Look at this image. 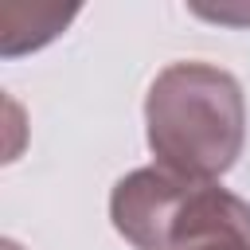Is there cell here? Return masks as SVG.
<instances>
[{"label":"cell","instance_id":"obj_1","mask_svg":"<svg viewBox=\"0 0 250 250\" xmlns=\"http://www.w3.org/2000/svg\"><path fill=\"white\" fill-rule=\"evenodd\" d=\"M145 137L160 168L215 184L234 168L246 141V98L215 62L164 66L145 98Z\"/></svg>","mask_w":250,"mask_h":250},{"label":"cell","instance_id":"obj_2","mask_svg":"<svg viewBox=\"0 0 250 250\" xmlns=\"http://www.w3.org/2000/svg\"><path fill=\"white\" fill-rule=\"evenodd\" d=\"M113 230L137 250H191L215 238H250V203L219 184L160 164L121 176L109 191Z\"/></svg>","mask_w":250,"mask_h":250},{"label":"cell","instance_id":"obj_3","mask_svg":"<svg viewBox=\"0 0 250 250\" xmlns=\"http://www.w3.org/2000/svg\"><path fill=\"white\" fill-rule=\"evenodd\" d=\"M191 250H250V238H215V242H203Z\"/></svg>","mask_w":250,"mask_h":250},{"label":"cell","instance_id":"obj_4","mask_svg":"<svg viewBox=\"0 0 250 250\" xmlns=\"http://www.w3.org/2000/svg\"><path fill=\"white\" fill-rule=\"evenodd\" d=\"M0 250H20V242H12V238H4V246Z\"/></svg>","mask_w":250,"mask_h":250}]
</instances>
